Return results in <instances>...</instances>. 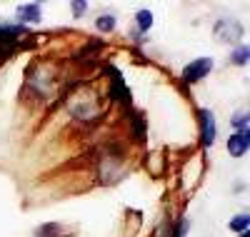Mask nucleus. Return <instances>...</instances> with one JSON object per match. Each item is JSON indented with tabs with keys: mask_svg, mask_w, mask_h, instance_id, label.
Listing matches in <instances>:
<instances>
[{
	"mask_svg": "<svg viewBox=\"0 0 250 237\" xmlns=\"http://www.w3.org/2000/svg\"><path fill=\"white\" fill-rule=\"evenodd\" d=\"M240 35H243V25L238 23L235 18H223L215 23V38L220 42H230V45H235V42H240Z\"/></svg>",
	"mask_w": 250,
	"mask_h": 237,
	"instance_id": "nucleus-2",
	"label": "nucleus"
},
{
	"mask_svg": "<svg viewBox=\"0 0 250 237\" xmlns=\"http://www.w3.org/2000/svg\"><path fill=\"white\" fill-rule=\"evenodd\" d=\"M115 25H118V20H115V15H110V13L100 15V18L95 20V28H98L100 33H110V30H115Z\"/></svg>",
	"mask_w": 250,
	"mask_h": 237,
	"instance_id": "nucleus-8",
	"label": "nucleus"
},
{
	"mask_svg": "<svg viewBox=\"0 0 250 237\" xmlns=\"http://www.w3.org/2000/svg\"><path fill=\"white\" fill-rule=\"evenodd\" d=\"M135 23H138V28H140L143 33L150 30V28H153V13H150V10H138Z\"/></svg>",
	"mask_w": 250,
	"mask_h": 237,
	"instance_id": "nucleus-10",
	"label": "nucleus"
},
{
	"mask_svg": "<svg viewBox=\"0 0 250 237\" xmlns=\"http://www.w3.org/2000/svg\"><path fill=\"white\" fill-rule=\"evenodd\" d=\"M248 150H250V133L248 130H238V133H233L230 138H228V153H230L233 158L248 155Z\"/></svg>",
	"mask_w": 250,
	"mask_h": 237,
	"instance_id": "nucleus-5",
	"label": "nucleus"
},
{
	"mask_svg": "<svg viewBox=\"0 0 250 237\" xmlns=\"http://www.w3.org/2000/svg\"><path fill=\"white\" fill-rule=\"evenodd\" d=\"M200 115V140H203V147H210L215 142V118L213 113L208 110V107H203V110L198 113Z\"/></svg>",
	"mask_w": 250,
	"mask_h": 237,
	"instance_id": "nucleus-4",
	"label": "nucleus"
},
{
	"mask_svg": "<svg viewBox=\"0 0 250 237\" xmlns=\"http://www.w3.org/2000/svg\"><path fill=\"white\" fill-rule=\"evenodd\" d=\"M20 25H33V23H40L43 20V10H40L38 3H25V5H18L15 10Z\"/></svg>",
	"mask_w": 250,
	"mask_h": 237,
	"instance_id": "nucleus-6",
	"label": "nucleus"
},
{
	"mask_svg": "<svg viewBox=\"0 0 250 237\" xmlns=\"http://www.w3.org/2000/svg\"><path fill=\"white\" fill-rule=\"evenodd\" d=\"M248 225H250V217H248V212H240V215H235V217L230 220V230L233 232H248Z\"/></svg>",
	"mask_w": 250,
	"mask_h": 237,
	"instance_id": "nucleus-9",
	"label": "nucleus"
},
{
	"mask_svg": "<svg viewBox=\"0 0 250 237\" xmlns=\"http://www.w3.org/2000/svg\"><path fill=\"white\" fill-rule=\"evenodd\" d=\"M25 35H30L25 25H8V23L0 25V60L10 58Z\"/></svg>",
	"mask_w": 250,
	"mask_h": 237,
	"instance_id": "nucleus-1",
	"label": "nucleus"
},
{
	"mask_svg": "<svg viewBox=\"0 0 250 237\" xmlns=\"http://www.w3.org/2000/svg\"><path fill=\"white\" fill-rule=\"evenodd\" d=\"M210 70H213V60L210 58H198V60L188 62L183 68V82H188V85L200 82L205 75H210Z\"/></svg>",
	"mask_w": 250,
	"mask_h": 237,
	"instance_id": "nucleus-3",
	"label": "nucleus"
},
{
	"mask_svg": "<svg viewBox=\"0 0 250 237\" xmlns=\"http://www.w3.org/2000/svg\"><path fill=\"white\" fill-rule=\"evenodd\" d=\"M248 55H250V48L248 45H240V48L233 50L230 62H233V65H248Z\"/></svg>",
	"mask_w": 250,
	"mask_h": 237,
	"instance_id": "nucleus-11",
	"label": "nucleus"
},
{
	"mask_svg": "<svg viewBox=\"0 0 250 237\" xmlns=\"http://www.w3.org/2000/svg\"><path fill=\"white\" fill-rule=\"evenodd\" d=\"M110 75H113V85H110V95H113V100H118V102H123V105H130V90L125 88V82H123L120 73L110 68Z\"/></svg>",
	"mask_w": 250,
	"mask_h": 237,
	"instance_id": "nucleus-7",
	"label": "nucleus"
},
{
	"mask_svg": "<svg viewBox=\"0 0 250 237\" xmlns=\"http://www.w3.org/2000/svg\"><path fill=\"white\" fill-rule=\"evenodd\" d=\"M70 8H73V13H75V18H80L83 13H85V10H88V3H85V0H83V3H78V0H75V3H70Z\"/></svg>",
	"mask_w": 250,
	"mask_h": 237,
	"instance_id": "nucleus-14",
	"label": "nucleus"
},
{
	"mask_svg": "<svg viewBox=\"0 0 250 237\" xmlns=\"http://www.w3.org/2000/svg\"><path fill=\"white\" fill-rule=\"evenodd\" d=\"M240 237H250V232H240Z\"/></svg>",
	"mask_w": 250,
	"mask_h": 237,
	"instance_id": "nucleus-15",
	"label": "nucleus"
},
{
	"mask_svg": "<svg viewBox=\"0 0 250 237\" xmlns=\"http://www.w3.org/2000/svg\"><path fill=\"white\" fill-rule=\"evenodd\" d=\"M230 122H233V127H235V133H238V130H248V115H245V113H235V118H233Z\"/></svg>",
	"mask_w": 250,
	"mask_h": 237,
	"instance_id": "nucleus-12",
	"label": "nucleus"
},
{
	"mask_svg": "<svg viewBox=\"0 0 250 237\" xmlns=\"http://www.w3.org/2000/svg\"><path fill=\"white\" fill-rule=\"evenodd\" d=\"M185 230H188V220L183 217V220H178V225L173 230V237H185Z\"/></svg>",
	"mask_w": 250,
	"mask_h": 237,
	"instance_id": "nucleus-13",
	"label": "nucleus"
}]
</instances>
